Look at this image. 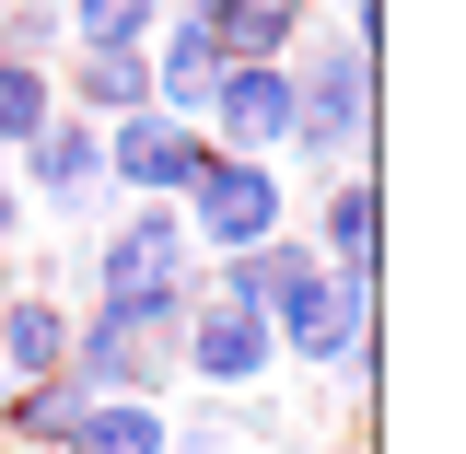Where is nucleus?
I'll list each match as a JSON object with an SVG mask.
<instances>
[{
	"instance_id": "8",
	"label": "nucleus",
	"mask_w": 466,
	"mask_h": 454,
	"mask_svg": "<svg viewBox=\"0 0 466 454\" xmlns=\"http://www.w3.org/2000/svg\"><path fill=\"white\" fill-rule=\"evenodd\" d=\"M70 385H94V397H152V408H164L175 349L140 338V327L106 315V303H70Z\"/></svg>"
},
{
	"instance_id": "14",
	"label": "nucleus",
	"mask_w": 466,
	"mask_h": 454,
	"mask_svg": "<svg viewBox=\"0 0 466 454\" xmlns=\"http://www.w3.org/2000/svg\"><path fill=\"white\" fill-rule=\"evenodd\" d=\"M82 408H94V385H70V373H47V385H0V454H70Z\"/></svg>"
},
{
	"instance_id": "12",
	"label": "nucleus",
	"mask_w": 466,
	"mask_h": 454,
	"mask_svg": "<svg viewBox=\"0 0 466 454\" xmlns=\"http://www.w3.org/2000/svg\"><path fill=\"white\" fill-rule=\"evenodd\" d=\"M140 70H152V116H175V128H198L210 116V94H222L233 58L210 47V24H187V12H164V35L140 47Z\"/></svg>"
},
{
	"instance_id": "16",
	"label": "nucleus",
	"mask_w": 466,
	"mask_h": 454,
	"mask_svg": "<svg viewBox=\"0 0 466 454\" xmlns=\"http://www.w3.org/2000/svg\"><path fill=\"white\" fill-rule=\"evenodd\" d=\"M58 35L70 47H152L164 35V0H58Z\"/></svg>"
},
{
	"instance_id": "20",
	"label": "nucleus",
	"mask_w": 466,
	"mask_h": 454,
	"mask_svg": "<svg viewBox=\"0 0 466 454\" xmlns=\"http://www.w3.org/2000/svg\"><path fill=\"white\" fill-rule=\"evenodd\" d=\"M327 454H373V443H327Z\"/></svg>"
},
{
	"instance_id": "3",
	"label": "nucleus",
	"mask_w": 466,
	"mask_h": 454,
	"mask_svg": "<svg viewBox=\"0 0 466 454\" xmlns=\"http://www.w3.org/2000/svg\"><path fill=\"white\" fill-rule=\"evenodd\" d=\"M175 222H187V245H198V268L257 257L268 233H291V175H280V164H233V152H210V164L187 175Z\"/></svg>"
},
{
	"instance_id": "7",
	"label": "nucleus",
	"mask_w": 466,
	"mask_h": 454,
	"mask_svg": "<svg viewBox=\"0 0 466 454\" xmlns=\"http://www.w3.org/2000/svg\"><path fill=\"white\" fill-rule=\"evenodd\" d=\"M303 245H315V268L327 280H385V175H327L315 187V222H291Z\"/></svg>"
},
{
	"instance_id": "9",
	"label": "nucleus",
	"mask_w": 466,
	"mask_h": 454,
	"mask_svg": "<svg viewBox=\"0 0 466 454\" xmlns=\"http://www.w3.org/2000/svg\"><path fill=\"white\" fill-rule=\"evenodd\" d=\"M0 175H12V198H24V210L47 198L58 222H70V210H94V198H106V128H82V116H47V140H24Z\"/></svg>"
},
{
	"instance_id": "2",
	"label": "nucleus",
	"mask_w": 466,
	"mask_h": 454,
	"mask_svg": "<svg viewBox=\"0 0 466 454\" xmlns=\"http://www.w3.org/2000/svg\"><path fill=\"white\" fill-rule=\"evenodd\" d=\"M385 280H315L291 291L280 315H268V338H280V373H315V385H350V397H373L385 385Z\"/></svg>"
},
{
	"instance_id": "1",
	"label": "nucleus",
	"mask_w": 466,
	"mask_h": 454,
	"mask_svg": "<svg viewBox=\"0 0 466 454\" xmlns=\"http://www.w3.org/2000/svg\"><path fill=\"white\" fill-rule=\"evenodd\" d=\"M291 70V140H280V175L327 187V175H361L373 164V35L361 24H303V47L280 58Z\"/></svg>"
},
{
	"instance_id": "15",
	"label": "nucleus",
	"mask_w": 466,
	"mask_h": 454,
	"mask_svg": "<svg viewBox=\"0 0 466 454\" xmlns=\"http://www.w3.org/2000/svg\"><path fill=\"white\" fill-rule=\"evenodd\" d=\"M70 454H175V408H152V397H94L82 431H70Z\"/></svg>"
},
{
	"instance_id": "18",
	"label": "nucleus",
	"mask_w": 466,
	"mask_h": 454,
	"mask_svg": "<svg viewBox=\"0 0 466 454\" xmlns=\"http://www.w3.org/2000/svg\"><path fill=\"white\" fill-rule=\"evenodd\" d=\"M24 257V198H12V175H0V268Z\"/></svg>"
},
{
	"instance_id": "6",
	"label": "nucleus",
	"mask_w": 466,
	"mask_h": 454,
	"mask_svg": "<svg viewBox=\"0 0 466 454\" xmlns=\"http://www.w3.org/2000/svg\"><path fill=\"white\" fill-rule=\"evenodd\" d=\"M198 164H210V140H198V128H175V116H152V106L106 128V187L128 198V210H175Z\"/></svg>"
},
{
	"instance_id": "19",
	"label": "nucleus",
	"mask_w": 466,
	"mask_h": 454,
	"mask_svg": "<svg viewBox=\"0 0 466 454\" xmlns=\"http://www.w3.org/2000/svg\"><path fill=\"white\" fill-rule=\"evenodd\" d=\"M315 12H327V24H361V35H373V0H315Z\"/></svg>"
},
{
	"instance_id": "5",
	"label": "nucleus",
	"mask_w": 466,
	"mask_h": 454,
	"mask_svg": "<svg viewBox=\"0 0 466 454\" xmlns=\"http://www.w3.org/2000/svg\"><path fill=\"white\" fill-rule=\"evenodd\" d=\"M175 280H198V245H187V222L175 210H116L106 245H94V303H140V291H175Z\"/></svg>"
},
{
	"instance_id": "4",
	"label": "nucleus",
	"mask_w": 466,
	"mask_h": 454,
	"mask_svg": "<svg viewBox=\"0 0 466 454\" xmlns=\"http://www.w3.org/2000/svg\"><path fill=\"white\" fill-rule=\"evenodd\" d=\"M175 373L187 385H210V397H257L268 373H280V338H268V315H245V303H210L198 291V315H187V338H175Z\"/></svg>"
},
{
	"instance_id": "10",
	"label": "nucleus",
	"mask_w": 466,
	"mask_h": 454,
	"mask_svg": "<svg viewBox=\"0 0 466 454\" xmlns=\"http://www.w3.org/2000/svg\"><path fill=\"white\" fill-rule=\"evenodd\" d=\"M198 140L233 152V164H280V140H291V70H245V58H233L222 94H210V116H198Z\"/></svg>"
},
{
	"instance_id": "17",
	"label": "nucleus",
	"mask_w": 466,
	"mask_h": 454,
	"mask_svg": "<svg viewBox=\"0 0 466 454\" xmlns=\"http://www.w3.org/2000/svg\"><path fill=\"white\" fill-rule=\"evenodd\" d=\"M58 116V70H24V58H0V164L24 152V140H47Z\"/></svg>"
},
{
	"instance_id": "11",
	"label": "nucleus",
	"mask_w": 466,
	"mask_h": 454,
	"mask_svg": "<svg viewBox=\"0 0 466 454\" xmlns=\"http://www.w3.org/2000/svg\"><path fill=\"white\" fill-rule=\"evenodd\" d=\"M47 373H70V303L35 268V280L0 291V385H47Z\"/></svg>"
},
{
	"instance_id": "13",
	"label": "nucleus",
	"mask_w": 466,
	"mask_h": 454,
	"mask_svg": "<svg viewBox=\"0 0 466 454\" xmlns=\"http://www.w3.org/2000/svg\"><path fill=\"white\" fill-rule=\"evenodd\" d=\"M187 24H210V47L245 58V70H280L303 47V24H315V0H210V12H187Z\"/></svg>"
}]
</instances>
